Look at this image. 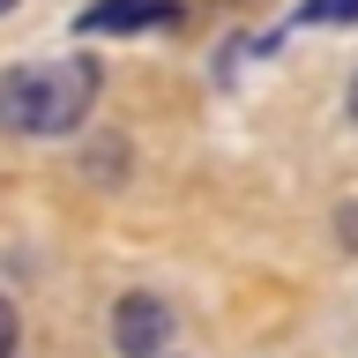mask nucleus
Segmentation results:
<instances>
[{"label": "nucleus", "instance_id": "39448f33", "mask_svg": "<svg viewBox=\"0 0 358 358\" xmlns=\"http://www.w3.org/2000/svg\"><path fill=\"white\" fill-rule=\"evenodd\" d=\"M15 343H22V321H15V299L0 291V358H15Z\"/></svg>", "mask_w": 358, "mask_h": 358}, {"label": "nucleus", "instance_id": "423d86ee", "mask_svg": "<svg viewBox=\"0 0 358 358\" xmlns=\"http://www.w3.org/2000/svg\"><path fill=\"white\" fill-rule=\"evenodd\" d=\"M351 120H358V75H351Z\"/></svg>", "mask_w": 358, "mask_h": 358}, {"label": "nucleus", "instance_id": "7ed1b4c3", "mask_svg": "<svg viewBox=\"0 0 358 358\" xmlns=\"http://www.w3.org/2000/svg\"><path fill=\"white\" fill-rule=\"evenodd\" d=\"M179 0H97L83 15V30H97V38H120V30H150V22H172Z\"/></svg>", "mask_w": 358, "mask_h": 358}, {"label": "nucleus", "instance_id": "0eeeda50", "mask_svg": "<svg viewBox=\"0 0 358 358\" xmlns=\"http://www.w3.org/2000/svg\"><path fill=\"white\" fill-rule=\"evenodd\" d=\"M8 8H15V0H0V15H8Z\"/></svg>", "mask_w": 358, "mask_h": 358}, {"label": "nucleus", "instance_id": "f257e3e1", "mask_svg": "<svg viewBox=\"0 0 358 358\" xmlns=\"http://www.w3.org/2000/svg\"><path fill=\"white\" fill-rule=\"evenodd\" d=\"M97 97V60L67 52V60H30L0 75V127L8 134H67L75 120H90Z\"/></svg>", "mask_w": 358, "mask_h": 358}, {"label": "nucleus", "instance_id": "f03ea898", "mask_svg": "<svg viewBox=\"0 0 358 358\" xmlns=\"http://www.w3.org/2000/svg\"><path fill=\"white\" fill-rule=\"evenodd\" d=\"M164 336H172V306H164V299L127 291V299L112 306V351H120V358H157Z\"/></svg>", "mask_w": 358, "mask_h": 358}, {"label": "nucleus", "instance_id": "20e7f679", "mask_svg": "<svg viewBox=\"0 0 358 358\" xmlns=\"http://www.w3.org/2000/svg\"><path fill=\"white\" fill-rule=\"evenodd\" d=\"M299 22H358V0H306Z\"/></svg>", "mask_w": 358, "mask_h": 358}]
</instances>
